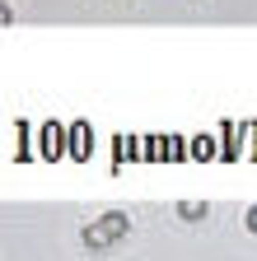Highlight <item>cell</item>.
Returning a JSON list of instances; mask_svg holds the SVG:
<instances>
[{"label":"cell","mask_w":257,"mask_h":261,"mask_svg":"<svg viewBox=\"0 0 257 261\" xmlns=\"http://www.w3.org/2000/svg\"><path fill=\"white\" fill-rule=\"evenodd\" d=\"M248 233H257V205L248 210Z\"/></svg>","instance_id":"obj_5"},{"label":"cell","mask_w":257,"mask_h":261,"mask_svg":"<svg viewBox=\"0 0 257 261\" xmlns=\"http://www.w3.org/2000/svg\"><path fill=\"white\" fill-rule=\"evenodd\" d=\"M10 19H14V14H10V5H0V23H10Z\"/></svg>","instance_id":"obj_6"},{"label":"cell","mask_w":257,"mask_h":261,"mask_svg":"<svg viewBox=\"0 0 257 261\" xmlns=\"http://www.w3.org/2000/svg\"><path fill=\"white\" fill-rule=\"evenodd\" d=\"M99 228H103V238H108V243H117V238H126V228H131V224H126L122 210H108V215L99 219Z\"/></svg>","instance_id":"obj_1"},{"label":"cell","mask_w":257,"mask_h":261,"mask_svg":"<svg viewBox=\"0 0 257 261\" xmlns=\"http://www.w3.org/2000/svg\"><path fill=\"white\" fill-rule=\"evenodd\" d=\"M178 215H182V219H206V205H197V201H182V205H178Z\"/></svg>","instance_id":"obj_3"},{"label":"cell","mask_w":257,"mask_h":261,"mask_svg":"<svg viewBox=\"0 0 257 261\" xmlns=\"http://www.w3.org/2000/svg\"><path fill=\"white\" fill-rule=\"evenodd\" d=\"M211 149H215L211 140H192V154H197V159H211Z\"/></svg>","instance_id":"obj_4"},{"label":"cell","mask_w":257,"mask_h":261,"mask_svg":"<svg viewBox=\"0 0 257 261\" xmlns=\"http://www.w3.org/2000/svg\"><path fill=\"white\" fill-rule=\"evenodd\" d=\"M84 247H89V252H108L112 243L103 238V228H99V224H89V228H84Z\"/></svg>","instance_id":"obj_2"}]
</instances>
